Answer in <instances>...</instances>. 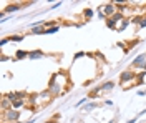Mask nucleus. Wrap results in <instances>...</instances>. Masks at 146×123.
<instances>
[{
	"label": "nucleus",
	"mask_w": 146,
	"mask_h": 123,
	"mask_svg": "<svg viewBox=\"0 0 146 123\" xmlns=\"http://www.w3.org/2000/svg\"><path fill=\"white\" fill-rule=\"evenodd\" d=\"M146 65V53H141V55H138L135 60H133V63H131V66H143Z\"/></svg>",
	"instance_id": "obj_1"
},
{
	"label": "nucleus",
	"mask_w": 146,
	"mask_h": 123,
	"mask_svg": "<svg viewBox=\"0 0 146 123\" xmlns=\"http://www.w3.org/2000/svg\"><path fill=\"white\" fill-rule=\"evenodd\" d=\"M133 78H135V73H133V72H129V70H126V72H123V73H121L119 82H121V83H128V82H131Z\"/></svg>",
	"instance_id": "obj_2"
},
{
	"label": "nucleus",
	"mask_w": 146,
	"mask_h": 123,
	"mask_svg": "<svg viewBox=\"0 0 146 123\" xmlns=\"http://www.w3.org/2000/svg\"><path fill=\"white\" fill-rule=\"evenodd\" d=\"M18 116H20V112H17V110H9V112H5V118L10 120V122L18 120Z\"/></svg>",
	"instance_id": "obj_3"
},
{
	"label": "nucleus",
	"mask_w": 146,
	"mask_h": 123,
	"mask_svg": "<svg viewBox=\"0 0 146 123\" xmlns=\"http://www.w3.org/2000/svg\"><path fill=\"white\" fill-rule=\"evenodd\" d=\"M103 9H105V12H103L105 15H111V17H113V15L116 13V7H115L113 3H106V5H105Z\"/></svg>",
	"instance_id": "obj_4"
},
{
	"label": "nucleus",
	"mask_w": 146,
	"mask_h": 123,
	"mask_svg": "<svg viewBox=\"0 0 146 123\" xmlns=\"http://www.w3.org/2000/svg\"><path fill=\"white\" fill-rule=\"evenodd\" d=\"M20 9H22L20 3H10L9 7H5L3 12H5V13H12V12H17V10H20Z\"/></svg>",
	"instance_id": "obj_5"
},
{
	"label": "nucleus",
	"mask_w": 146,
	"mask_h": 123,
	"mask_svg": "<svg viewBox=\"0 0 146 123\" xmlns=\"http://www.w3.org/2000/svg\"><path fill=\"white\" fill-rule=\"evenodd\" d=\"M42 57H43V52H40V50H33V52L28 53L30 60H38V58H42Z\"/></svg>",
	"instance_id": "obj_6"
},
{
	"label": "nucleus",
	"mask_w": 146,
	"mask_h": 123,
	"mask_svg": "<svg viewBox=\"0 0 146 123\" xmlns=\"http://www.w3.org/2000/svg\"><path fill=\"white\" fill-rule=\"evenodd\" d=\"M45 27H43V25H40V27H33V29H32V33H33V35H45Z\"/></svg>",
	"instance_id": "obj_7"
},
{
	"label": "nucleus",
	"mask_w": 146,
	"mask_h": 123,
	"mask_svg": "<svg viewBox=\"0 0 146 123\" xmlns=\"http://www.w3.org/2000/svg\"><path fill=\"white\" fill-rule=\"evenodd\" d=\"M28 57V53L25 52V50H18L17 53H15V60H22V58Z\"/></svg>",
	"instance_id": "obj_8"
},
{
	"label": "nucleus",
	"mask_w": 146,
	"mask_h": 123,
	"mask_svg": "<svg viewBox=\"0 0 146 123\" xmlns=\"http://www.w3.org/2000/svg\"><path fill=\"white\" fill-rule=\"evenodd\" d=\"M111 20H113L115 23H118L119 20H125V19H123V13H119V12H116V13H115V15L111 17Z\"/></svg>",
	"instance_id": "obj_9"
},
{
	"label": "nucleus",
	"mask_w": 146,
	"mask_h": 123,
	"mask_svg": "<svg viewBox=\"0 0 146 123\" xmlns=\"http://www.w3.org/2000/svg\"><path fill=\"white\" fill-rule=\"evenodd\" d=\"M115 7H116V10H118L119 13H121L123 10H126V9H128V5H126V3H118V2L115 3Z\"/></svg>",
	"instance_id": "obj_10"
},
{
	"label": "nucleus",
	"mask_w": 146,
	"mask_h": 123,
	"mask_svg": "<svg viewBox=\"0 0 146 123\" xmlns=\"http://www.w3.org/2000/svg\"><path fill=\"white\" fill-rule=\"evenodd\" d=\"M93 13H95V12H93L91 9H85V10H83V15H85V19H91V17H93Z\"/></svg>",
	"instance_id": "obj_11"
},
{
	"label": "nucleus",
	"mask_w": 146,
	"mask_h": 123,
	"mask_svg": "<svg viewBox=\"0 0 146 123\" xmlns=\"http://www.w3.org/2000/svg\"><path fill=\"white\" fill-rule=\"evenodd\" d=\"M113 86H115L113 82H106V83H103V85H101V90H111Z\"/></svg>",
	"instance_id": "obj_12"
},
{
	"label": "nucleus",
	"mask_w": 146,
	"mask_h": 123,
	"mask_svg": "<svg viewBox=\"0 0 146 123\" xmlns=\"http://www.w3.org/2000/svg\"><path fill=\"white\" fill-rule=\"evenodd\" d=\"M56 32H58V27H52V29L45 30V35H52V33H56Z\"/></svg>",
	"instance_id": "obj_13"
},
{
	"label": "nucleus",
	"mask_w": 146,
	"mask_h": 123,
	"mask_svg": "<svg viewBox=\"0 0 146 123\" xmlns=\"http://www.w3.org/2000/svg\"><path fill=\"white\" fill-rule=\"evenodd\" d=\"M128 25H129V20H123V23H121V27L118 29V32H123V30L126 29Z\"/></svg>",
	"instance_id": "obj_14"
},
{
	"label": "nucleus",
	"mask_w": 146,
	"mask_h": 123,
	"mask_svg": "<svg viewBox=\"0 0 146 123\" xmlns=\"http://www.w3.org/2000/svg\"><path fill=\"white\" fill-rule=\"evenodd\" d=\"M96 106H98V103H88V105H85V110L90 112V110H95Z\"/></svg>",
	"instance_id": "obj_15"
},
{
	"label": "nucleus",
	"mask_w": 146,
	"mask_h": 123,
	"mask_svg": "<svg viewBox=\"0 0 146 123\" xmlns=\"http://www.w3.org/2000/svg\"><path fill=\"white\" fill-rule=\"evenodd\" d=\"M23 35H15V37H10V42H22Z\"/></svg>",
	"instance_id": "obj_16"
},
{
	"label": "nucleus",
	"mask_w": 146,
	"mask_h": 123,
	"mask_svg": "<svg viewBox=\"0 0 146 123\" xmlns=\"http://www.w3.org/2000/svg\"><path fill=\"white\" fill-rule=\"evenodd\" d=\"M22 105H25V102H23V100H17V102L12 103V106H13V108H18V106H22Z\"/></svg>",
	"instance_id": "obj_17"
},
{
	"label": "nucleus",
	"mask_w": 146,
	"mask_h": 123,
	"mask_svg": "<svg viewBox=\"0 0 146 123\" xmlns=\"http://www.w3.org/2000/svg\"><path fill=\"white\" fill-rule=\"evenodd\" d=\"M106 27H108V29H115V27H116V23L110 19V20H106Z\"/></svg>",
	"instance_id": "obj_18"
},
{
	"label": "nucleus",
	"mask_w": 146,
	"mask_h": 123,
	"mask_svg": "<svg viewBox=\"0 0 146 123\" xmlns=\"http://www.w3.org/2000/svg\"><path fill=\"white\" fill-rule=\"evenodd\" d=\"M86 100H88V98H83V100H80V102H78V103L75 105V106L78 108V106H82V105H85V102H86Z\"/></svg>",
	"instance_id": "obj_19"
},
{
	"label": "nucleus",
	"mask_w": 146,
	"mask_h": 123,
	"mask_svg": "<svg viewBox=\"0 0 146 123\" xmlns=\"http://www.w3.org/2000/svg\"><path fill=\"white\" fill-rule=\"evenodd\" d=\"M10 38H2V40H0V45H2V47H3V45H7V42H9Z\"/></svg>",
	"instance_id": "obj_20"
},
{
	"label": "nucleus",
	"mask_w": 146,
	"mask_h": 123,
	"mask_svg": "<svg viewBox=\"0 0 146 123\" xmlns=\"http://www.w3.org/2000/svg\"><path fill=\"white\" fill-rule=\"evenodd\" d=\"M83 55H85L83 52H78V53H75V60H78V58H82Z\"/></svg>",
	"instance_id": "obj_21"
},
{
	"label": "nucleus",
	"mask_w": 146,
	"mask_h": 123,
	"mask_svg": "<svg viewBox=\"0 0 146 123\" xmlns=\"http://www.w3.org/2000/svg\"><path fill=\"white\" fill-rule=\"evenodd\" d=\"M9 102L10 100H3V102H2V108H7V106H9Z\"/></svg>",
	"instance_id": "obj_22"
},
{
	"label": "nucleus",
	"mask_w": 146,
	"mask_h": 123,
	"mask_svg": "<svg viewBox=\"0 0 146 123\" xmlns=\"http://www.w3.org/2000/svg\"><path fill=\"white\" fill-rule=\"evenodd\" d=\"M139 27L143 29V27H146V19H141V22H139Z\"/></svg>",
	"instance_id": "obj_23"
},
{
	"label": "nucleus",
	"mask_w": 146,
	"mask_h": 123,
	"mask_svg": "<svg viewBox=\"0 0 146 123\" xmlns=\"http://www.w3.org/2000/svg\"><path fill=\"white\" fill-rule=\"evenodd\" d=\"M138 95H139V96H145V90H138Z\"/></svg>",
	"instance_id": "obj_24"
},
{
	"label": "nucleus",
	"mask_w": 146,
	"mask_h": 123,
	"mask_svg": "<svg viewBox=\"0 0 146 123\" xmlns=\"http://www.w3.org/2000/svg\"><path fill=\"white\" fill-rule=\"evenodd\" d=\"M126 123H136V120H135V118H133V120H128Z\"/></svg>",
	"instance_id": "obj_25"
},
{
	"label": "nucleus",
	"mask_w": 146,
	"mask_h": 123,
	"mask_svg": "<svg viewBox=\"0 0 146 123\" xmlns=\"http://www.w3.org/2000/svg\"><path fill=\"white\" fill-rule=\"evenodd\" d=\"M25 123H35V118H32V120H28V122H25Z\"/></svg>",
	"instance_id": "obj_26"
},
{
	"label": "nucleus",
	"mask_w": 146,
	"mask_h": 123,
	"mask_svg": "<svg viewBox=\"0 0 146 123\" xmlns=\"http://www.w3.org/2000/svg\"><path fill=\"white\" fill-rule=\"evenodd\" d=\"M115 122H116V120H111V122H108V123H115Z\"/></svg>",
	"instance_id": "obj_27"
},
{
	"label": "nucleus",
	"mask_w": 146,
	"mask_h": 123,
	"mask_svg": "<svg viewBox=\"0 0 146 123\" xmlns=\"http://www.w3.org/2000/svg\"><path fill=\"white\" fill-rule=\"evenodd\" d=\"M143 72H146V65H145V66H143Z\"/></svg>",
	"instance_id": "obj_28"
},
{
	"label": "nucleus",
	"mask_w": 146,
	"mask_h": 123,
	"mask_svg": "<svg viewBox=\"0 0 146 123\" xmlns=\"http://www.w3.org/2000/svg\"><path fill=\"white\" fill-rule=\"evenodd\" d=\"M145 93H146V90H145Z\"/></svg>",
	"instance_id": "obj_29"
}]
</instances>
